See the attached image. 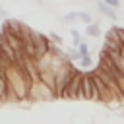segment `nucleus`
<instances>
[{
	"label": "nucleus",
	"mask_w": 124,
	"mask_h": 124,
	"mask_svg": "<svg viewBox=\"0 0 124 124\" xmlns=\"http://www.w3.org/2000/svg\"><path fill=\"white\" fill-rule=\"evenodd\" d=\"M79 101H99V89L93 81V74L91 72H83L81 74V85H79Z\"/></svg>",
	"instance_id": "obj_1"
},
{
	"label": "nucleus",
	"mask_w": 124,
	"mask_h": 124,
	"mask_svg": "<svg viewBox=\"0 0 124 124\" xmlns=\"http://www.w3.org/2000/svg\"><path fill=\"white\" fill-rule=\"evenodd\" d=\"M81 70H76L74 78L70 79V83L66 85L64 93L60 99H70V101H79V85H81Z\"/></svg>",
	"instance_id": "obj_2"
},
{
	"label": "nucleus",
	"mask_w": 124,
	"mask_h": 124,
	"mask_svg": "<svg viewBox=\"0 0 124 124\" xmlns=\"http://www.w3.org/2000/svg\"><path fill=\"white\" fill-rule=\"evenodd\" d=\"M95 6H97V10H99V12H101L105 17H108L110 21H114V19L118 17V16H116V8L108 6L105 0H97V2H95Z\"/></svg>",
	"instance_id": "obj_3"
},
{
	"label": "nucleus",
	"mask_w": 124,
	"mask_h": 124,
	"mask_svg": "<svg viewBox=\"0 0 124 124\" xmlns=\"http://www.w3.org/2000/svg\"><path fill=\"white\" fill-rule=\"evenodd\" d=\"M12 99V93H10V85H8V79L6 76H0V103Z\"/></svg>",
	"instance_id": "obj_4"
},
{
	"label": "nucleus",
	"mask_w": 124,
	"mask_h": 124,
	"mask_svg": "<svg viewBox=\"0 0 124 124\" xmlns=\"http://www.w3.org/2000/svg\"><path fill=\"white\" fill-rule=\"evenodd\" d=\"M85 35H87V37H93V39L101 37V25H99L97 21L87 23V25H85Z\"/></svg>",
	"instance_id": "obj_5"
},
{
	"label": "nucleus",
	"mask_w": 124,
	"mask_h": 124,
	"mask_svg": "<svg viewBox=\"0 0 124 124\" xmlns=\"http://www.w3.org/2000/svg\"><path fill=\"white\" fill-rule=\"evenodd\" d=\"M60 21H62V23H68V25H74V23L79 21V12H70V14H66L64 17H60Z\"/></svg>",
	"instance_id": "obj_6"
},
{
	"label": "nucleus",
	"mask_w": 124,
	"mask_h": 124,
	"mask_svg": "<svg viewBox=\"0 0 124 124\" xmlns=\"http://www.w3.org/2000/svg\"><path fill=\"white\" fill-rule=\"evenodd\" d=\"M70 35H72V45H74V46H78V45L83 41V39H81V35H79V31H78L76 27H72V29H70Z\"/></svg>",
	"instance_id": "obj_7"
},
{
	"label": "nucleus",
	"mask_w": 124,
	"mask_h": 124,
	"mask_svg": "<svg viewBox=\"0 0 124 124\" xmlns=\"http://www.w3.org/2000/svg\"><path fill=\"white\" fill-rule=\"evenodd\" d=\"M66 56H68V60H72V62H79V58H81L78 46H76V48H70V50L66 52Z\"/></svg>",
	"instance_id": "obj_8"
},
{
	"label": "nucleus",
	"mask_w": 124,
	"mask_h": 124,
	"mask_svg": "<svg viewBox=\"0 0 124 124\" xmlns=\"http://www.w3.org/2000/svg\"><path fill=\"white\" fill-rule=\"evenodd\" d=\"M79 66H81V68H85V70H89V68L93 66V58H91V54L81 56V58H79Z\"/></svg>",
	"instance_id": "obj_9"
},
{
	"label": "nucleus",
	"mask_w": 124,
	"mask_h": 124,
	"mask_svg": "<svg viewBox=\"0 0 124 124\" xmlns=\"http://www.w3.org/2000/svg\"><path fill=\"white\" fill-rule=\"evenodd\" d=\"M79 21L87 25V23H91V21H93V16H91L89 12H79Z\"/></svg>",
	"instance_id": "obj_10"
},
{
	"label": "nucleus",
	"mask_w": 124,
	"mask_h": 124,
	"mask_svg": "<svg viewBox=\"0 0 124 124\" xmlns=\"http://www.w3.org/2000/svg\"><path fill=\"white\" fill-rule=\"evenodd\" d=\"M48 39H50L52 43H56V45H60V46H62V43H64V39H62V37H60L58 33H54V31H50V33H48Z\"/></svg>",
	"instance_id": "obj_11"
},
{
	"label": "nucleus",
	"mask_w": 124,
	"mask_h": 124,
	"mask_svg": "<svg viewBox=\"0 0 124 124\" xmlns=\"http://www.w3.org/2000/svg\"><path fill=\"white\" fill-rule=\"evenodd\" d=\"M78 50H79V54H81V56H85V54H91V52H89V45H87L85 41H81V43L78 45Z\"/></svg>",
	"instance_id": "obj_12"
},
{
	"label": "nucleus",
	"mask_w": 124,
	"mask_h": 124,
	"mask_svg": "<svg viewBox=\"0 0 124 124\" xmlns=\"http://www.w3.org/2000/svg\"><path fill=\"white\" fill-rule=\"evenodd\" d=\"M105 2H107L108 6H112V8H116V10L120 8V0H105Z\"/></svg>",
	"instance_id": "obj_13"
},
{
	"label": "nucleus",
	"mask_w": 124,
	"mask_h": 124,
	"mask_svg": "<svg viewBox=\"0 0 124 124\" xmlns=\"http://www.w3.org/2000/svg\"><path fill=\"white\" fill-rule=\"evenodd\" d=\"M6 16H8V12H6L4 8H0V17H2V19H6Z\"/></svg>",
	"instance_id": "obj_14"
},
{
	"label": "nucleus",
	"mask_w": 124,
	"mask_h": 124,
	"mask_svg": "<svg viewBox=\"0 0 124 124\" xmlns=\"http://www.w3.org/2000/svg\"><path fill=\"white\" fill-rule=\"evenodd\" d=\"M120 116H124V110H122V112H120Z\"/></svg>",
	"instance_id": "obj_15"
},
{
	"label": "nucleus",
	"mask_w": 124,
	"mask_h": 124,
	"mask_svg": "<svg viewBox=\"0 0 124 124\" xmlns=\"http://www.w3.org/2000/svg\"><path fill=\"white\" fill-rule=\"evenodd\" d=\"M122 19H124V16H122Z\"/></svg>",
	"instance_id": "obj_16"
}]
</instances>
